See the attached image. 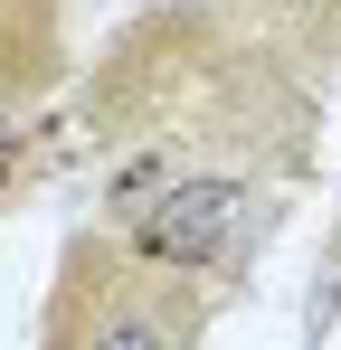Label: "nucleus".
Masks as SVG:
<instances>
[{
  "label": "nucleus",
  "instance_id": "obj_1",
  "mask_svg": "<svg viewBox=\"0 0 341 350\" xmlns=\"http://www.w3.org/2000/svg\"><path fill=\"white\" fill-rule=\"evenodd\" d=\"M247 228H256V189H247V180H170V189H152V199L123 218L133 256H142L152 275H199V265H218Z\"/></svg>",
  "mask_w": 341,
  "mask_h": 350
},
{
  "label": "nucleus",
  "instance_id": "obj_2",
  "mask_svg": "<svg viewBox=\"0 0 341 350\" xmlns=\"http://www.w3.org/2000/svg\"><path fill=\"white\" fill-rule=\"evenodd\" d=\"M142 284H152V275H142ZM142 284L95 293V322L76 332V350H190V322H170Z\"/></svg>",
  "mask_w": 341,
  "mask_h": 350
},
{
  "label": "nucleus",
  "instance_id": "obj_3",
  "mask_svg": "<svg viewBox=\"0 0 341 350\" xmlns=\"http://www.w3.org/2000/svg\"><path fill=\"white\" fill-rule=\"evenodd\" d=\"M323 10H341V0H323Z\"/></svg>",
  "mask_w": 341,
  "mask_h": 350
}]
</instances>
